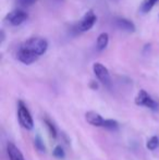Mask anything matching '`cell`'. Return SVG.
<instances>
[{
	"label": "cell",
	"mask_w": 159,
	"mask_h": 160,
	"mask_svg": "<svg viewBox=\"0 0 159 160\" xmlns=\"http://www.w3.org/2000/svg\"><path fill=\"white\" fill-rule=\"evenodd\" d=\"M48 49V42L45 38L34 36L26 39L17 51V59L23 64H32L37 61Z\"/></svg>",
	"instance_id": "cell-1"
},
{
	"label": "cell",
	"mask_w": 159,
	"mask_h": 160,
	"mask_svg": "<svg viewBox=\"0 0 159 160\" xmlns=\"http://www.w3.org/2000/svg\"><path fill=\"white\" fill-rule=\"evenodd\" d=\"M17 119L21 127L25 130H32L34 128V121L31 116L30 110L22 100L17 101Z\"/></svg>",
	"instance_id": "cell-2"
},
{
	"label": "cell",
	"mask_w": 159,
	"mask_h": 160,
	"mask_svg": "<svg viewBox=\"0 0 159 160\" xmlns=\"http://www.w3.org/2000/svg\"><path fill=\"white\" fill-rule=\"evenodd\" d=\"M96 21H97V15L93 10H88L83 18L80 20L75 25V32L77 33H85L88 32L89 30L93 28V26L95 25Z\"/></svg>",
	"instance_id": "cell-3"
},
{
	"label": "cell",
	"mask_w": 159,
	"mask_h": 160,
	"mask_svg": "<svg viewBox=\"0 0 159 160\" xmlns=\"http://www.w3.org/2000/svg\"><path fill=\"white\" fill-rule=\"evenodd\" d=\"M135 105L136 106H144L146 108L157 111L159 109V103L153 98L146 91L141 89L135 97Z\"/></svg>",
	"instance_id": "cell-4"
},
{
	"label": "cell",
	"mask_w": 159,
	"mask_h": 160,
	"mask_svg": "<svg viewBox=\"0 0 159 160\" xmlns=\"http://www.w3.org/2000/svg\"><path fill=\"white\" fill-rule=\"evenodd\" d=\"M93 72L97 80L102 83L104 86L110 87L111 86V78L108 69L100 62H95L93 64Z\"/></svg>",
	"instance_id": "cell-5"
},
{
	"label": "cell",
	"mask_w": 159,
	"mask_h": 160,
	"mask_svg": "<svg viewBox=\"0 0 159 160\" xmlns=\"http://www.w3.org/2000/svg\"><path fill=\"white\" fill-rule=\"evenodd\" d=\"M6 22L11 26H19L27 20V13L23 9H15L6 15Z\"/></svg>",
	"instance_id": "cell-6"
},
{
	"label": "cell",
	"mask_w": 159,
	"mask_h": 160,
	"mask_svg": "<svg viewBox=\"0 0 159 160\" xmlns=\"http://www.w3.org/2000/svg\"><path fill=\"white\" fill-rule=\"evenodd\" d=\"M113 23L115 25L119 28L120 31H123V32L127 33H134L135 32V25L132 21L125 19V18H120L117 17L113 19Z\"/></svg>",
	"instance_id": "cell-7"
},
{
	"label": "cell",
	"mask_w": 159,
	"mask_h": 160,
	"mask_svg": "<svg viewBox=\"0 0 159 160\" xmlns=\"http://www.w3.org/2000/svg\"><path fill=\"white\" fill-rule=\"evenodd\" d=\"M85 120L87 121L88 124L93 125V127L102 128L106 119H104L96 111H87L86 113H85Z\"/></svg>",
	"instance_id": "cell-8"
},
{
	"label": "cell",
	"mask_w": 159,
	"mask_h": 160,
	"mask_svg": "<svg viewBox=\"0 0 159 160\" xmlns=\"http://www.w3.org/2000/svg\"><path fill=\"white\" fill-rule=\"evenodd\" d=\"M7 154H8L9 160H24L23 154L13 143H8V145H7Z\"/></svg>",
	"instance_id": "cell-9"
},
{
	"label": "cell",
	"mask_w": 159,
	"mask_h": 160,
	"mask_svg": "<svg viewBox=\"0 0 159 160\" xmlns=\"http://www.w3.org/2000/svg\"><path fill=\"white\" fill-rule=\"evenodd\" d=\"M109 44V35L107 33H102L96 39V49L98 51H102L107 48Z\"/></svg>",
	"instance_id": "cell-10"
},
{
	"label": "cell",
	"mask_w": 159,
	"mask_h": 160,
	"mask_svg": "<svg viewBox=\"0 0 159 160\" xmlns=\"http://www.w3.org/2000/svg\"><path fill=\"white\" fill-rule=\"evenodd\" d=\"M158 1L159 0H143V2L140 6V12L143 13V14L151 12Z\"/></svg>",
	"instance_id": "cell-11"
},
{
	"label": "cell",
	"mask_w": 159,
	"mask_h": 160,
	"mask_svg": "<svg viewBox=\"0 0 159 160\" xmlns=\"http://www.w3.org/2000/svg\"><path fill=\"white\" fill-rule=\"evenodd\" d=\"M44 123H45V125H46L47 131H48L50 137H52V138H56V137H57V128H56V127L53 125V123L51 122L49 119H47V118H45Z\"/></svg>",
	"instance_id": "cell-12"
},
{
	"label": "cell",
	"mask_w": 159,
	"mask_h": 160,
	"mask_svg": "<svg viewBox=\"0 0 159 160\" xmlns=\"http://www.w3.org/2000/svg\"><path fill=\"white\" fill-rule=\"evenodd\" d=\"M102 128L110 131H117L118 128H119V123H118V121L113 120V119H106Z\"/></svg>",
	"instance_id": "cell-13"
},
{
	"label": "cell",
	"mask_w": 159,
	"mask_h": 160,
	"mask_svg": "<svg viewBox=\"0 0 159 160\" xmlns=\"http://www.w3.org/2000/svg\"><path fill=\"white\" fill-rule=\"evenodd\" d=\"M158 146H159V138L157 136H152L146 143V147L149 150H155L156 148H158Z\"/></svg>",
	"instance_id": "cell-14"
},
{
	"label": "cell",
	"mask_w": 159,
	"mask_h": 160,
	"mask_svg": "<svg viewBox=\"0 0 159 160\" xmlns=\"http://www.w3.org/2000/svg\"><path fill=\"white\" fill-rule=\"evenodd\" d=\"M52 155L58 159H63L66 157V154H64V150L61 146H56L55 149L52 152Z\"/></svg>",
	"instance_id": "cell-15"
},
{
	"label": "cell",
	"mask_w": 159,
	"mask_h": 160,
	"mask_svg": "<svg viewBox=\"0 0 159 160\" xmlns=\"http://www.w3.org/2000/svg\"><path fill=\"white\" fill-rule=\"evenodd\" d=\"M34 144H35V147H36L37 149L39 150V152H44L45 150H46V147H45V145H44V142L42 141V138H40L39 136H36V137H35Z\"/></svg>",
	"instance_id": "cell-16"
},
{
	"label": "cell",
	"mask_w": 159,
	"mask_h": 160,
	"mask_svg": "<svg viewBox=\"0 0 159 160\" xmlns=\"http://www.w3.org/2000/svg\"><path fill=\"white\" fill-rule=\"evenodd\" d=\"M38 0H17V3L21 6V8H28L35 4Z\"/></svg>",
	"instance_id": "cell-17"
},
{
	"label": "cell",
	"mask_w": 159,
	"mask_h": 160,
	"mask_svg": "<svg viewBox=\"0 0 159 160\" xmlns=\"http://www.w3.org/2000/svg\"><path fill=\"white\" fill-rule=\"evenodd\" d=\"M91 87H92V88H94V89H97L98 88V84H97V83H95V82H92L91 83Z\"/></svg>",
	"instance_id": "cell-18"
},
{
	"label": "cell",
	"mask_w": 159,
	"mask_h": 160,
	"mask_svg": "<svg viewBox=\"0 0 159 160\" xmlns=\"http://www.w3.org/2000/svg\"><path fill=\"white\" fill-rule=\"evenodd\" d=\"M57 1H61V0H57Z\"/></svg>",
	"instance_id": "cell-19"
}]
</instances>
